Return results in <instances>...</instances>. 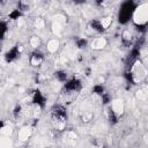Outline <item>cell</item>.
I'll return each instance as SVG.
<instances>
[{"label": "cell", "instance_id": "6da1fadb", "mask_svg": "<svg viewBox=\"0 0 148 148\" xmlns=\"http://www.w3.org/2000/svg\"><path fill=\"white\" fill-rule=\"evenodd\" d=\"M132 20L136 25H143L148 21V3L143 2L139 5L132 15Z\"/></svg>", "mask_w": 148, "mask_h": 148}, {"label": "cell", "instance_id": "7a4b0ae2", "mask_svg": "<svg viewBox=\"0 0 148 148\" xmlns=\"http://www.w3.org/2000/svg\"><path fill=\"white\" fill-rule=\"evenodd\" d=\"M132 72H133V75H134V81L135 82H140L145 76H146V68H145V65L141 64V61H136L132 68Z\"/></svg>", "mask_w": 148, "mask_h": 148}, {"label": "cell", "instance_id": "3957f363", "mask_svg": "<svg viewBox=\"0 0 148 148\" xmlns=\"http://www.w3.org/2000/svg\"><path fill=\"white\" fill-rule=\"evenodd\" d=\"M111 108H112V111L116 116H121L125 111V104L121 99L117 98V99H113L112 103H111Z\"/></svg>", "mask_w": 148, "mask_h": 148}, {"label": "cell", "instance_id": "277c9868", "mask_svg": "<svg viewBox=\"0 0 148 148\" xmlns=\"http://www.w3.org/2000/svg\"><path fill=\"white\" fill-rule=\"evenodd\" d=\"M32 133V127L31 126H23L20 128L18 133H17V139L20 141H27Z\"/></svg>", "mask_w": 148, "mask_h": 148}, {"label": "cell", "instance_id": "5b68a950", "mask_svg": "<svg viewBox=\"0 0 148 148\" xmlns=\"http://www.w3.org/2000/svg\"><path fill=\"white\" fill-rule=\"evenodd\" d=\"M90 46L92 50H102L106 46V39L104 37H97L91 42Z\"/></svg>", "mask_w": 148, "mask_h": 148}, {"label": "cell", "instance_id": "8992f818", "mask_svg": "<svg viewBox=\"0 0 148 148\" xmlns=\"http://www.w3.org/2000/svg\"><path fill=\"white\" fill-rule=\"evenodd\" d=\"M59 46H60V42H59V39H57V38H52V39H50V40L47 42V44H46V50H47L49 52H51V53H54V52L58 51Z\"/></svg>", "mask_w": 148, "mask_h": 148}, {"label": "cell", "instance_id": "52a82bcc", "mask_svg": "<svg viewBox=\"0 0 148 148\" xmlns=\"http://www.w3.org/2000/svg\"><path fill=\"white\" fill-rule=\"evenodd\" d=\"M13 147V141L9 136H3L0 135V148H12Z\"/></svg>", "mask_w": 148, "mask_h": 148}, {"label": "cell", "instance_id": "ba28073f", "mask_svg": "<svg viewBox=\"0 0 148 148\" xmlns=\"http://www.w3.org/2000/svg\"><path fill=\"white\" fill-rule=\"evenodd\" d=\"M52 22L58 23V24H61V25H65V23H66V16L62 15V14H56L53 16Z\"/></svg>", "mask_w": 148, "mask_h": 148}, {"label": "cell", "instance_id": "9c48e42d", "mask_svg": "<svg viewBox=\"0 0 148 148\" xmlns=\"http://www.w3.org/2000/svg\"><path fill=\"white\" fill-rule=\"evenodd\" d=\"M42 61H43V58H42V56H40V54H37V53L32 54V57H31V60H30L31 65H34V66H38V65H40V64H42Z\"/></svg>", "mask_w": 148, "mask_h": 148}, {"label": "cell", "instance_id": "30bf717a", "mask_svg": "<svg viewBox=\"0 0 148 148\" xmlns=\"http://www.w3.org/2000/svg\"><path fill=\"white\" fill-rule=\"evenodd\" d=\"M111 23H112V17H111V16H106V17H103V18L101 20V27H102L103 29L109 28V27L111 25Z\"/></svg>", "mask_w": 148, "mask_h": 148}, {"label": "cell", "instance_id": "8fae6325", "mask_svg": "<svg viewBox=\"0 0 148 148\" xmlns=\"http://www.w3.org/2000/svg\"><path fill=\"white\" fill-rule=\"evenodd\" d=\"M52 31H53V34L54 35H60L61 32H62V29H64V25H61V24H58V23H54V22H52Z\"/></svg>", "mask_w": 148, "mask_h": 148}, {"label": "cell", "instance_id": "7c38bea8", "mask_svg": "<svg viewBox=\"0 0 148 148\" xmlns=\"http://www.w3.org/2000/svg\"><path fill=\"white\" fill-rule=\"evenodd\" d=\"M12 133H13V128L10 126H3L0 128V134L3 136H10Z\"/></svg>", "mask_w": 148, "mask_h": 148}, {"label": "cell", "instance_id": "4fadbf2b", "mask_svg": "<svg viewBox=\"0 0 148 148\" xmlns=\"http://www.w3.org/2000/svg\"><path fill=\"white\" fill-rule=\"evenodd\" d=\"M30 45L32 46V47H38L39 46V44H40V40H39V37H37V36H32L31 38H30Z\"/></svg>", "mask_w": 148, "mask_h": 148}, {"label": "cell", "instance_id": "5bb4252c", "mask_svg": "<svg viewBox=\"0 0 148 148\" xmlns=\"http://www.w3.org/2000/svg\"><path fill=\"white\" fill-rule=\"evenodd\" d=\"M146 97H147V92H146L145 89H139V90L136 91V98H138V99H140V101H145Z\"/></svg>", "mask_w": 148, "mask_h": 148}, {"label": "cell", "instance_id": "9a60e30c", "mask_svg": "<svg viewBox=\"0 0 148 148\" xmlns=\"http://www.w3.org/2000/svg\"><path fill=\"white\" fill-rule=\"evenodd\" d=\"M44 25H45L44 20H43V18H40V17H37V18H36V21H35V27H36L37 29H43V28H44Z\"/></svg>", "mask_w": 148, "mask_h": 148}, {"label": "cell", "instance_id": "2e32d148", "mask_svg": "<svg viewBox=\"0 0 148 148\" xmlns=\"http://www.w3.org/2000/svg\"><path fill=\"white\" fill-rule=\"evenodd\" d=\"M0 91H1V89H0Z\"/></svg>", "mask_w": 148, "mask_h": 148}]
</instances>
